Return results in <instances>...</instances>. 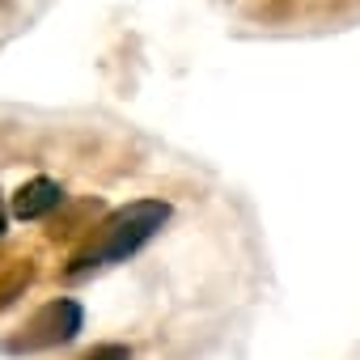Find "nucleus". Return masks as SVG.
<instances>
[{"label":"nucleus","mask_w":360,"mask_h":360,"mask_svg":"<svg viewBox=\"0 0 360 360\" xmlns=\"http://www.w3.org/2000/svg\"><path fill=\"white\" fill-rule=\"evenodd\" d=\"M60 200H64V191H60L56 183H47V178H39V183L22 187V195H18V217H22V221H34V217L51 212Z\"/></svg>","instance_id":"f03ea898"},{"label":"nucleus","mask_w":360,"mask_h":360,"mask_svg":"<svg viewBox=\"0 0 360 360\" xmlns=\"http://www.w3.org/2000/svg\"><path fill=\"white\" fill-rule=\"evenodd\" d=\"M165 217H169L165 204H131L127 212H119V217L106 225V233H102V242H98V259H123V255L140 250V246L161 229Z\"/></svg>","instance_id":"f257e3e1"}]
</instances>
